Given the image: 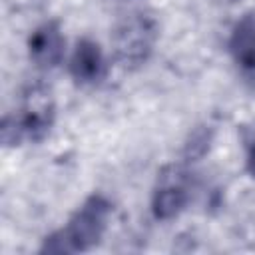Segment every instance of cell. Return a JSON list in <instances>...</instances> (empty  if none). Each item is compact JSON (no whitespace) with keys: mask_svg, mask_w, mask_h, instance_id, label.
I'll list each match as a JSON object with an SVG mask.
<instances>
[{"mask_svg":"<svg viewBox=\"0 0 255 255\" xmlns=\"http://www.w3.org/2000/svg\"><path fill=\"white\" fill-rule=\"evenodd\" d=\"M30 58L40 68H54L64 56V36L56 22H46L28 40Z\"/></svg>","mask_w":255,"mask_h":255,"instance_id":"obj_4","label":"cell"},{"mask_svg":"<svg viewBox=\"0 0 255 255\" xmlns=\"http://www.w3.org/2000/svg\"><path fill=\"white\" fill-rule=\"evenodd\" d=\"M110 215V203L102 195H92L84 205L72 215L68 225L58 233L50 235L42 251L46 253H78L94 247L106 229Z\"/></svg>","mask_w":255,"mask_h":255,"instance_id":"obj_1","label":"cell"},{"mask_svg":"<svg viewBox=\"0 0 255 255\" xmlns=\"http://www.w3.org/2000/svg\"><path fill=\"white\" fill-rule=\"evenodd\" d=\"M155 26L153 20L141 12H133L120 22L116 28V50L118 58L126 66L141 64L153 44Z\"/></svg>","mask_w":255,"mask_h":255,"instance_id":"obj_3","label":"cell"},{"mask_svg":"<svg viewBox=\"0 0 255 255\" xmlns=\"http://www.w3.org/2000/svg\"><path fill=\"white\" fill-rule=\"evenodd\" d=\"M229 48L243 70H255V14H245L235 24Z\"/></svg>","mask_w":255,"mask_h":255,"instance_id":"obj_7","label":"cell"},{"mask_svg":"<svg viewBox=\"0 0 255 255\" xmlns=\"http://www.w3.org/2000/svg\"><path fill=\"white\" fill-rule=\"evenodd\" d=\"M247 169H249V173L255 177V143L251 145L249 155H247Z\"/></svg>","mask_w":255,"mask_h":255,"instance_id":"obj_8","label":"cell"},{"mask_svg":"<svg viewBox=\"0 0 255 255\" xmlns=\"http://www.w3.org/2000/svg\"><path fill=\"white\" fill-rule=\"evenodd\" d=\"M70 70L72 76L82 84L98 82L104 76V56L100 46L92 40H80L72 54Z\"/></svg>","mask_w":255,"mask_h":255,"instance_id":"obj_6","label":"cell"},{"mask_svg":"<svg viewBox=\"0 0 255 255\" xmlns=\"http://www.w3.org/2000/svg\"><path fill=\"white\" fill-rule=\"evenodd\" d=\"M54 120V104L50 98V92L44 88H30L20 114L6 116L4 128H2V139L8 145L20 143L22 139L38 141L42 139Z\"/></svg>","mask_w":255,"mask_h":255,"instance_id":"obj_2","label":"cell"},{"mask_svg":"<svg viewBox=\"0 0 255 255\" xmlns=\"http://www.w3.org/2000/svg\"><path fill=\"white\" fill-rule=\"evenodd\" d=\"M187 203V185H185V177L173 169L171 175H163L161 183L157 185L155 193H153V213L157 219H171L175 217Z\"/></svg>","mask_w":255,"mask_h":255,"instance_id":"obj_5","label":"cell"}]
</instances>
